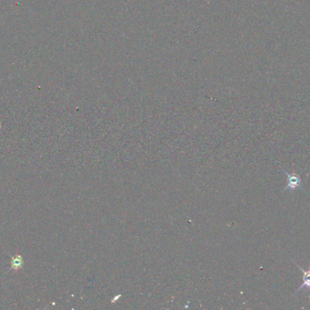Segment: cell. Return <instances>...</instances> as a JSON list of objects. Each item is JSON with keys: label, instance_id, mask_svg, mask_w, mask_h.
<instances>
[{"label": "cell", "instance_id": "2", "mask_svg": "<svg viewBox=\"0 0 310 310\" xmlns=\"http://www.w3.org/2000/svg\"><path fill=\"white\" fill-rule=\"evenodd\" d=\"M294 264L296 265L297 268L301 270L302 275H303V283H302L301 286L298 287L296 291L294 292L293 296H295L297 293L301 291L303 289L304 290H310V265L307 269H304L299 265H297L296 262H294Z\"/></svg>", "mask_w": 310, "mask_h": 310}, {"label": "cell", "instance_id": "1", "mask_svg": "<svg viewBox=\"0 0 310 310\" xmlns=\"http://www.w3.org/2000/svg\"><path fill=\"white\" fill-rule=\"evenodd\" d=\"M280 169L287 176V185H286V187H284L282 192L287 191V190L293 191V190H296L297 188L301 189L302 191H305L303 185H302L301 177H300L299 174L295 172V171L288 172L281 167H280Z\"/></svg>", "mask_w": 310, "mask_h": 310}]
</instances>
